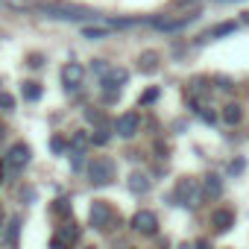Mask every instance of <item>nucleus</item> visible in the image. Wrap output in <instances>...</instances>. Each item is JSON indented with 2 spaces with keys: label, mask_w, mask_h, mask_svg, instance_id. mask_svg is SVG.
Returning a JSON list of instances; mask_svg holds the SVG:
<instances>
[{
  "label": "nucleus",
  "mask_w": 249,
  "mask_h": 249,
  "mask_svg": "<svg viewBox=\"0 0 249 249\" xmlns=\"http://www.w3.org/2000/svg\"><path fill=\"white\" fill-rule=\"evenodd\" d=\"M199 196H202V191H199V185L194 182V179H179L176 182V188H173V194H170V199H173V205H182V208H194L196 202H199Z\"/></svg>",
  "instance_id": "f257e3e1"
},
{
  "label": "nucleus",
  "mask_w": 249,
  "mask_h": 249,
  "mask_svg": "<svg viewBox=\"0 0 249 249\" xmlns=\"http://www.w3.org/2000/svg\"><path fill=\"white\" fill-rule=\"evenodd\" d=\"M111 176H114V164H111L108 159H94V161L88 164V179H91V185H108Z\"/></svg>",
  "instance_id": "f03ea898"
},
{
  "label": "nucleus",
  "mask_w": 249,
  "mask_h": 249,
  "mask_svg": "<svg viewBox=\"0 0 249 249\" xmlns=\"http://www.w3.org/2000/svg\"><path fill=\"white\" fill-rule=\"evenodd\" d=\"M138 126H141L138 111H126V114H120V117L114 120V132H117L120 138H132V135L138 132Z\"/></svg>",
  "instance_id": "7ed1b4c3"
},
{
  "label": "nucleus",
  "mask_w": 249,
  "mask_h": 249,
  "mask_svg": "<svg viewBox=\"0 0 249 249\" xmlns=\"http://www.w3.org/2000/svg\"><path fill=\"white\" fill-rule=\"evenodd\" d=\"M88 220H91L94 229H108V226L114 223V211H111L106 202L97 199V202H91V217H88Z\"/></svg>",
  "instance_id": "20e7f679"
},
{
  "label": "nucleus",
  "mask_w": 249,
  "mask_h": 249,
  "mask_svg": "<svg viewBox=\"0 0 249 249\" xmlns=\"http://www.w3.org/2000/svg\"><path fill=\"white\" fill-rule=\"evenodd\" d=\"M30 164V147L27 144H15L12 150H9V156H6V167L12 170V173H18V170H24Z\"/></svg>",
  "instance_id": "39448f33"
},
{
  "label": "nucleus",
  "mask_w": 249,
  "mask_h": 249,
  "mask_svg": "<svg viewBox=\"0 0 249 249\" xmlns=\"http://www.w3.org/2000/svg\"><path fill=\"white\" fill-rule=\"evenodd\" d=\"M82 79H85V71H82V65H79V62H68V65L62 68V82H65V88H68V91L79 88V85H82Z\"/></svg>",
  "instance_id": "423d86ee"
},
{
  "label": "nucleus",
  "mask_w": 249,
  "mask_h": 249,
  "mask_svg": "<svg viewBox=\"0 0 249 249\" xmlns=\"http://www.w3.org/2000/svg\"><path fill=\"white\" fill-rule=\"evenodd\" d=\"M132 229L141 231V234H156L159 220H156L153 211H135V217H132Z\"/></svg>",
  "instance_id": "0eeeda50"
},
{
  "label": "nucleus",
  "mask_w": 249,
  "mask_h": 249,
  "mask_svg": "<svg viewBox=\"0 0 249 249\" xmlns=\"http://www.w3.org/2000/svg\"><path fill=\"white\" fill-rule=\"evenodd\" d=\"M126 82H129V71H123V68H108V71L103 73V88L117 91L120 85H126Z\"/></svg>",
  "instance_id": "6e6552de"
},
{
  "label": "nucleus",
  "mask_w": 249,
  "mask_h": 249,
  "mask_svg": "<svg viewBox=\"0 0 249 249\" xmlns=\"http://www.w3.org/2000/svg\"><path fill=\"white\" fill-rule=\"evenodd\" d=\"M126 188H129L132 194H147V191H150V179H147V173H141V170L129 173V179H126Z\"/></svg>",
  "instance_id": "1a4fd4ad"
},
{
  "label": "nucleus",
  "mask_w": 249,
  "mask_h": 249,
  "mask_svg": "<svg viewBox=\"0 0 249 249\" xmlns=\"http://www.w3.org/2000/svg\"><path fill=\"white\" fill-rule=\"evenodd\" d=\"M211 223H214V229H220V231H229V229L234 226V211H231V208H220V211H214Z\"/></svg>",
  "instance_id": "9d476101"
},
{
  "label": "nucleus",
  "mask_w": 249,
  "mask_h": 249,
  "mask_svg": "<svg viewBox=\"0 0 249 249\" xmlns=\"http://www.w3.org/2000/svg\"><path fill=\"white\" fill-rule=\"evenodd\" d=\"M202 191H205V196L217 199V196L223 194V179H220L217 173H208V176L202 179Z\"/></svg>",
  "instance_id": "9b49d317"
},
{
  "label": "nucleus",
  "mask_w": 249,
  "mask_h": 249,
  "mask_svg": "<svg viewBox=\"0 0 249 249\" xmlns=\"http://www.w3.org/2000/svg\"><path fill=\"white\" fill-rule=\"evenodd\" d=\"M59 240H65L68 246H73V243L79 240V226H76L73 220H68L65 226H59Z\"/></svg>",
  "instance_id": "f8f14e48"
},
{
  "label": "nucleus",
  "mask_w": 249,
  "mask_h": 249,
  "mask_svg": "<svg viewBox=\"0 0 249 249\" xmlns=\"http://www.w3.org/2000/svg\"><path fill=\"white\" fill-rule=\"evenodd\" d=\"M234 30H237V24H234V21H226V24H217V27H211V30H208L202 38H205V41H211V38H220V36H231Z\"/></svg>",
  "instance_id": "ddd939ff"
},
{
  "label": "nucleus",
  "mask_w": 249,
  "mask_h": 249,
  "mask_svg": "<svg viewBox=\"0 0 249 249\" xmlns=\"http://www.w3.org/2000/svg\"><path fill=\"white\" fill-rule=\"evenodd\" d=\"M240 120H243V108H240L237 103H231V106L223 108V123H229V126H237Z\"/></svg>",
  "instance_id": "4468645a"
},
{
  "label": "nucleus",
  "mask_w": 249,
  "mask_h": 249,
  "mask_svg": "<svg viewBox=\"0 0 249 249\" xmlns=\"http://www.w3.org/2000/svg\"><path fill=\"white\" fill-rule=\"evenodd\" d=\"M138 62H141L138 68H141L144 73H150V71H156V68H159V53H141V59H138Z\"/></svg>",
  "instance_id": "2eb2a0df"
},
{
  "label": "nucleus",
  "mask_w": 249,
  "mask_h": 249,
  "mask_svg": "<svg viewBox=\"0 0 249 249\" xmlns=\"http://www.w3.org/2000/svg\"><path fill=\"white\" fill-rule=\"evenodd\" d=\"M21 91H24V100H30V103H36V100L44 94V88H41L38 82H24V88H21Z\"/></svg>",
  "instance_id": "dca6fc26"
},
{
  "label": "nucleus",
  "mask_w": 249,
  "mask_h": 249,
  "mask_svg": "<svg viewBox=\"0 0 249 249\" xmlns=\"http://www.w3.org/2000/svg\"><path fill=\"white\" fill-rule=\"evenodd\" d=\"M82 38L100 41V38H106V30H103V27H82Z\"/></svg>",
  "instance_id": "f3484780"
},
{
  "label": "nucleus",
  "mask_w": 249,
  "mask_h": 249,
  "mask_svg": "<svg viewBox=\"0 0 249 249\" xmlns=\"http://www.w3.org/2000/svg\"><path fill=\"white\" fill-rule=\"evenodd\" d=\"M108 138H111V132L106 129V126H100L94 135H91V144H97V147H103V144H108Z\"/></svg>",
  "instance_id": "a211bd4d"
},
{
  "label": "nucleus",
  "mask_w": 249,
  "mask_h": 249,
  "mask_svg": "<svg viewBox=\"0 0 249 249\" xmlns=\"http://www.w3.org/2000/svg\"><path fill=\"white\" fill-rule=\"evenodd\" d=\"M156 100H159V88H147L138 103H141V106H150V103H156Z\"/></svg>",
  "instance_id": "6ab92c4d"
},
{
  "label": "nucleus",
  "mask_w": 249,
  "mask_h": 249,
  "mask_svg": "<svg viewBox=\"0 0 249 249\" xmlns=\"http://www.w3.org/2000/svg\"><path fill=\"white\" fill-rule=\"evenodd\" d=\"M0 108H3V111H12V108H15L12 94H3V91H0Z\"/></svg>",
  "instance_id": "aec40b11"
},
{
  "label": "nucleus",
  "mask_w": 249,
  "mask_h": 249,
  "mask_svg": "<svg viewBox=\"0 0 249 249\" xmlns=\"http://www.w3.org/2000/svg\"><path fill=\"white\" fill-rule=\"evenodd\" d=\"M56 211H59L62 217H71V202H68V199H59V202H56Z\"/></svg>",
  "instance_id": "412c9836"
},
{
  "label": "nucleus",
  "mask_w": 249,
  "mask_h": 249,
  "mask_svg": "<svg viewBox=\"0 0 249 249\" xmlns=\"http://www.w3.org/2000/svg\"><path fill=\"white\" fill-rule=\"evenodd\" d=\"M196 114H202V120H208V123H214V120H217V117H214L205 106H199V108H196Z\"/></svg>",
  "instance_id": "4be33fe9"
},
{
  "label": "nucleus",
  "mask_w": 249,
  "mask_h": 249,
  "mask_svg": "<svg viewBox=\"0 0 249 249\" xmlns=\"http://www.w3.org/2000/svg\"><path fill=\"white\" fill-rule=\"evenodd\" d=\"M50 150H53V153H62V150H65V141H62V138H53V141H50Z\"/></svg>",
  "instance_id": "5701e85b"
},
{
  "label": "nucleus",
  "mask_w": 249,
  "mask_h": 249,
  "mask_svg": "<svg viewBox=\"0 0 249 249\" xmlns=\"http://www.w3.org/2000/svg\"><path fill=\"white\" fill-rule=\"evenodd\" d=\"M50 249H71V246H68L65 240H59V237H53V240H50Z\"/></svg>",
  "instance_id": "b1692460"
},
{
  "label": "nucleus",
  "mask_w": 249,
  "mask_h": 249,
  "mask_svg": "<svg viewBox=\"0 0 249 249\" xmlns=\"http://www.w3.org/2000/svg\"><path fill=\"white\" fill-rule=\"evenodd\" d=\"M85 144H88V135H76L73 138V147H85Z\"/></svg>",
  "instance_id": "393cba45"
},
{
  "label": "nucleus",
  "mask_w": 249,
  "mask_h": 249,
  "mask_svg": "<svg viewBox=\"0 0 249 249\" xmlns=\"http://www.w3.org/2000/svg\"><path fill=\"white\" fill-rule=\"evenodd\" d=\"M194 249H211V243H208V240H196Z\"/></svg>",
  "instance_id": "a878e982"
},
{
  "label": "nucleus",
  "mask_w": 249,
  "mask_h": 249,
  "mask_svg": "<svg viewBox=\"0 0 249 249\" xmlns=\"http://www.w3.org/2000/svg\"><path fill=\"white\" fill-rule=\"evenodd\" d=\"M229 170H231V173H240V170H243V161H234V164H231Z\"/></svg>",
  "instance_id": "bb28decb"
},
{
  "label": "nucleus",
  "mask_w": 249,
  "mask_h": 249,
  "mask_svg": "<svg viewBox=\"0 0 249 249\" xmlns=\"http://www.w3.org/2000/svg\"><path fill=\"white\" fill-rule=\"evenodd\" d=\"M3 223H6V220H3V214H0V231H3Z\"/></svg>",
  "instance_id": "cd10ccee"
},
{
  "label": "nucleus",
  "mask_w": 249,
  "mask_h": 249,
  "mask_svg": "<svg viewBox=\"0 0 249 249\" xmlns=\"http://www.w3.org/2000/svg\"><path fill=\"white\" fill-rule=\"evenodd\" d=\"M0 138H3V123H0Z\"/></svg>",
  "instance_id": "c85d7f7f"
},
{
  "label": "nucleus",
  "mask_w": 249,
  "mask_h": 249,
  "mask_svg": "<svg viewBox=\"0 0 249 249\" xmlns=\"http://www.w3.org/2000/svg\"><path fill=\"white\" fill-rule=\"evenodd\" d=\"M0 182H3V167H0Z\"/></svg>",
  "instance_id": "c756f323"
},
{
  "label": "nucleus",
  "mask_w": 249,
  "mask_h": 249,
  "mask_svg": "<svg viewBox=\"0 0 249 249\" xmlns=\"http://www.w3.org/2000/svg\"><path fill=\"white\" fill-rule=\"evenodd\" d=\"M217 3H229V0H217Z\"/></svg>",
  "instance_id": "7c9ffc66"
},
{
  "label": "nucleus",
  "mask_w": 249,
  "mask_h": 249,
  "mask_svg": "<svg viewBox=\"0 0 249 249\" xmlns=\"http://www.w3.org/2000/svg\"><path fill=\"white\" fill-rule=\"evenodd\" d=\"M85 249H94V246H85Z\"/></svg>",
  "instance_id": "2f4dec72"
}]
</instances>
